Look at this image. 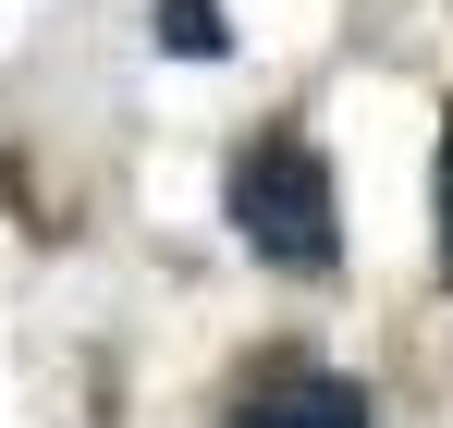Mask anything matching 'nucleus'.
Returning a JSON list of instances; mask_svg holds the SVG:
<instances>
[{
	"label": "nucleus",
	"mask_w": 453,
	"mask_h": 428,
	"mask_svg": "<svg viewBox=\"0 0 453 428\" xmlns=\"http://www.w3.org/2000/svg\"><path fill=\"white\" fill-rule=\"evenodd\" d=\"M233 233L270 257V270H331L343 257V184H331V159L295 135V123H270V135L233 147Z\"/></svg>",
	"instance_id": "obj_1"
},
{
	"label": "nucleus",
	"mask_w": 453,
	"mask_h": 428,
	"mask_svg": "<svg viewBox=\"0 0 453 428\" xmlns=\"http://www.w3.org/2000/svg\"><path fill=\"white\" fill-rule=\"evenodd\" d=\"M441 270H453V245H441Z\"/></svg>",
	"instance_id": "obj_5"
},
{
	"label": "nucleus",
	"mask_w": 453,
	"mask_h": 428,
	"mask_svg": "<svg viewBox=\"0 0 453 428\" xmlns=\"http://www.w3.org/2000/svg\"><path fill=\"white\" fill-rule=\"evenodd\" d=\"M441 245H453V123H441Z\"/></svg>",
	"instance_id": "obj_4"
},
{
	"label": "nucleus",
	"mask_w": 453,
	"mask_h": 428,
	"mask_svg": "<svg viewBox=\"0 0 453 428\" xmlns=\"http://www.w3.org/2000/svg\"><path fill=\"white\" fill-rule=\"evenodd\" d=\"M233 428H368V392L356 379H282V392L233 404Z\"/></svg>",
	"instance_id": "obj_2"
},
{
	"label": "nucleus",
	"mask_w": 453,
	"mask_h": 428,
	"mask_svg": "<svg viewBox=\"0 0 453 428\" xmlns=\"http://www.w3.org/2000/svg\"><path fill=\"white\" fill-rule=\"evenodd\" d=\"M159 50H172V62H221V50H233L221 0H159Z\"/></svg>",
	"instance_id": "obj_3"
}]
</instances>
